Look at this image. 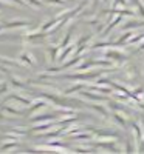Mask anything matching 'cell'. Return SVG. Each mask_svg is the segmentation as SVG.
<instances>
[{"instance_id":"obj_22","label":"cell","mask_w":144,"mask_h":154,"mask_svg":"<svg viewBox=\"0 0 144 154\" xmlns=\"http://www.w3.org/2000/svg\"><path fill=\"white\" fill-rule=\"evenodd\" d=\"M30 6H33V8H42V2L41 0H25Z\"/></svg>"},{"instance_id":"obj_11","label":"cell","mask_w":144,"mask_h":154,"mask_svg":"<svg viewBox=\"0 0 144 154\" xmlns=\"http://www.w3.org/2000/svg\"><path fill=\"white\" fill-rule=\"evenodd\" d=\"M45 106H48V102H45V100H34L33 102V105H31V108H30V114H34L36 111H39V109H42V108H45Z\"/></svg>"},{"instance_id":"obj_18","label":"cell","mask_w":144,"mask_h":154,"mask_svg":"<svg viewBox=\"0 0 144 154\" xmlns=\"http://www.w3.org/2000/svg\"><path fill=\"white\" fill-rule=\"evenodd\" d=\"M71 37H73V28L67 32V35L64 37V40L61 42V45H59V48L62 49V48H65V46H68L70 45V40H71Z\"/></svg>"},{"instance_id":"obj_2","label":"cell","mask_w":144,"mask_h":154,"mask_svg":"<svg viewBox=\"0 0 144 154\" xmlns=\"http://www.w3.org/2000/svg\"><path fill=\"white\" fill-rule=\"evenodd\" d=\"M30 20L27 19H12L8 20L6 23H3V29H14V28H27L30 26Z\"/></svg>"},{"instance_id":"obj_9","label":"cell","mask_w":144,"mask_h":154,"mask_svg":"<svg viewBox=\"0 0 144 154\" xmlns=\"http://www.w3.org/2000/svg\"><path fill=\"white\" fill-rule=\"evenodd\" d=\"M113 119H115V122L119 125L121 128H127V116H126L124 112L116 111V112L113 114Z\"/></svg>"},{"instance_id":"obj_14","label":"cell","mask_w":144,"mask_h":154,"mask_svg":"<svg viewBox=\"0 0 144 154\" xmlns=\"http://www.w3.org/2000/svg\"><path fill=\"white\" fill-rule=\"evenodd\" d=\"M132 3L135 5V9L138 12V16L144 19V0H132Z\"/></svg>"},{"instance_id":"obj_15","label":"cell","mask_w":144,"mask_h":154,"mask_svg":"<svg viewBox=\"0 0 144 154\" xmlns=\"http://www.w3.org/2000/svg\"><path fill=\"white\" fill-rule=\"evenodd\" d=\"M73 139L76 140H90L91 139V133H85V131H77V134H71Z\"/></svg>"},{"instance_id":"obj_7","label":"cell","mask_w":144,"mask_h":154,"mask_svg":"<svg viewBox=\"0 0 144 154\" xmlns=\"http://www.w3.org/2000/svg\"><path fill=\"white\" fill-rule=\"evenodd\" d=\"M59 51H61L59 46H48V48H47V54H48V62H50V63H54V62L57 60Z\"/></svg>"},{"instance_id":"obj_12","label":"cell","mask_w":144,"mask_h":154,"mask_svg":"<svg viewBox=\"0 0 144 154\" xmlns=\"http://www.w3.org/2000/svg\"><path fill=\"white\" fill-rule=\"evenodd\" d=\"M9 99H11V100L19 102V103H20L22 106H23V105H30V103H31V100H30V99L23 97V96H20V94H11V96H9Z\"/></svg>"},{"instance_id":"obj_21","label":"cell","mask_w":144,"mask_h":154,"mask_svg":"<svg viewBox=\"0 0 144 154\" xmlns=\"http://www.w3.org/2000/svg\"><path fill=\"white\" fill-rule=\"evenodd\" d=\"M48 5H54V6H64L67 5V0H45Z\"/></svg>"},{"instance_id":"obj_5","label":"cell","mask_w":144,"mask_h":154,"mask_svg":"<svg viewBox=\"0 0 144 154\" xmlns=\"http://www.w3.org/2000/svg\"><path fill=\"white\" fill-rule=\"evenodd\" d=\"M57 122H54V120H50V122H47V123H34V126H33V131L34 133H45V131H50V130H53L54 128V125H56Z\"/></svg>"},{"instance_id":"obj_1","label":"cell","mask_w":144,"mask_h":154,"mask_svg":"<svg viewBox=\"0 0 144 154\" xmlns=\"http://www.w3.org/2000/svg\"><path fill=\"white\" fill-rule=\"evenodd\" d=\"M116 49H106L104 51V57H107V59H110L112 62H118V65H121V62H124L127 57H129V54L127 53H124V51H121L119 49V46H115Z\"/></svg>"},{"instance_id":"obj_26","label":"cell","mask_w":144,"mask_h":154,"mask_svg":"<svg viewBox=\"0 0 144 154\" xmlns=\"http://www.w3.org/2000/svg\"><path fill=\"white\" fill-rule=\"evenodd\" d=\"M3 85H5V80H0V88H2Z\"/></svg>"},{"instance_id":"obj_24","label":"cell","mask_w":144,"mask_h":154,"mask_svg":"<svg viewBox=\"0 0 144 154\" xmlns=\"http://www.w3.org/2000/svg\"><path fill=\"white\" fill-rule=\"evenodd\" d=\"M124 151H127V152H133V151H138L136 148H133L132 146V143L129 142V140H126V148H124Z\"/></svg>"},{"instance_id":"obj_20","label":"cell","mask_w":144,"mask_h":154,"mask_svg":"<svg viewBox=\"0 0 144 154\" xmlns=\"http://www.w3.org/2000/svg\"><path fill=\"white\" fill-rule=\"evenodd\" d=\"M85 86H87V83H79V85H74V86H71L70 89H67V91H65V94H73V93L79 91V89H82V88H85Z\"/></svg>"},{"instance_id":"obj_25","label":"cell","mask_w":144,"mask_h":154,"mask_svg":"<svg viewBox=\"0 0 144 154\" xmlns=\"http://www.w3.org/2000/svg\"><path fill=\"white\" fill-rule=\"evenodd\" d=\"M3 5H9V2L8 0H0V9L3 8Z\"/></svg>"},{"instance_id":"obj_19","label":"cell","mask_w":144,"mask_h":154,"mask_svg":"<svg viewBox=\"0 0 144 154\" xmlns=\"http://www.w3.org/2000/svg\"><path fill=\"white\" fill-rule=\"evenodd\" d=\"M19 108H20V106L14 108V106H11V105H3V111H6V112H9V114H14V116L22 114V109H19Z\"/></svg>"},{"instance_id":"obj_6","label":"cell","mask_w":144,"mask_h":154,"mask_svg":"<svg viewBox=\"0 0 144 154\" xmlns=\"http://www.w3.org/2000/svg\"><path fill=\"white\" fill-rule=\"evenodd\" d=\"M144 26V20H138V19H132V20H127L123 23V29H133V28H139Z\"/></svg>"},{"instance_id":"obj_13","label":"cell","mask_w":144,"mask_h":154,"mask_svg":"<svg viewBox=\"0 0 144 154\" xmlns=\"http://www.w3.org/2000/svg\"><path fill=\"white\" fill-rule=\"evenodd\" d=\"M0 63L8 65V66H19V65H23L20 60H12V59H9V57H2V56H0Z\"/></svg>"},{"instance_id":"obj_17","label":"cell","mask_w":144,"mask_h":154,"mask_svg":"<svg viewBox=\"0 0 144 154\" xmlns=\"http://www.w3.org/2000/svg\"><path fill=\"white\" fill-rule=\"evenodd\" d=\"M91 108H93L96 112H99L102 117H109V111H107V108H104V106H101V105H96V103H91Z\"/></svg>"},{"instance_id":"obj_3","label":"cell","mask_w":144,"mask_h":154,"mask_svg":"<svg viewBox=\"0 0 144 154\" xmlns=\"http://www.w3.org/2000/svg\"><path fill=\"white\" fill-rule=\"evenodd\" d=\"M19 60L23 63V65H27V66H34L37 63L34 56L30 53V51H22V53L19 54Z\"/></svg>"},{"instance_id":"obj_10","label":"cell","mask_w":144,"mask_h":154,"mask_svg":"<svg viewBox=\"0 0 144 154\" xmlns=\"http://www.w3.org/2000/svg\"><path fill=\"white\" fill-rule=\"evenodd\" d=\"M48 119H54V114H50V112H41V114H37V116H33V119L31 122L33 123H39V122H47Z\"/></svg>"},{"instance_id":"obj_4","label":"cell","mask_w":144,"mask_h":154,"mask_svg":"<svg viewBox=\"0 0 144 154\" xmlns=\"http://www.w3.org/2000/svg\"><path fill=\"white\" fill-rule=\"evenodd\" d=\"M74 49H76L74 45H68V46L62 48V49H61V53H59V57H57V62H59V63H64L70 56H74V54H73V53H74Z\"/></svg>"},{"instance_id":"obj_16","label":"cell","mask_w":144,"mask_h":154,"mask_svg":"<svg viewBox=\"0 0 144 154\" xmlns=\"http://www.w3.org/2000/svg\"><path fill=\"white\" fill-rule=\"evenodd\" d=\"M126 75H127L129 80H133V79H136V77H138V69L135 66H129L127 71H126Z\"/></svg>"},{"instance_id":"obj_23","label":"cell","mask_w":144,"mask_h":154,"mask_svg":"<svg viewBox=\"0 0 144 154\" xmlns=\"http://www.w3.org/2000/svg\"><path fill=\"white\" fill-rule=\"evenodd\" d=\"M127 0H113V6H127Z\"/></svg>"},{"instance_id":"obj_8","label":"cell","mask_w":144,"mask_h":154,"mask_svg":"<svg viewBox=\"0 0 144 154\" xmlns=\"http://www.w3.org/2000/svg\"><path fill=\"white\" fill-rule=\"evenodd\" d=\"M79 96H81V97H85V99H88V100H95V102H104V100H109L106 96H101V93H99V94H95V93L84 91V93H81Z\"/></svg>"}]
</instances>
